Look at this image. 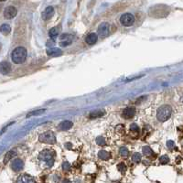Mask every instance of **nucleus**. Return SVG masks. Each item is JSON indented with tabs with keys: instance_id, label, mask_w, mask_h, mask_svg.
<instances>
[{
	"instance_id": "obj_21",
	"label": "nucleus",
	"mask_w": 183,
	"mask_h": 183,
	"mask_svg": "<svg viewBox=\"0 0 183 183\" xmlns=\"http://www.w3.org/2000/svg\"><path fill=\"white\" fill-rule=\"evenodd\" d=\"M48 55H50V56H58V55H61L62 54V51L61 50H59V49H56V48H54L52 50H49L48 52Z\"/></svg>"
},
{
	"instance_id": "obj_30",
	"label": "nucleus",
	"mask_w": 183,
	"mask_h": 183,
	"mask_svg": "<svg viewBox=\"0 0 183 183\" xmlns=\"http://www.w3.org/2000/svg\"><path fill=\"white\" fill-rule=\"evenodd\" d=\"M70 168H71V166H70V164H69L68 162H64V163L62 164V170H70Z\"/></svg>"
},
{
	"instance_id": "obj_9",
	"label": "nucleus",
	"mask_w": 183,
	"mask_h": 183,
	"mask_svg": "<svg viewBox=\"0 0 183 183\" xmlns=\"http://www.w3.org/2000/svg\"><path fill=\"white\" fill-rule=\"evenodd\" d=\"M72 39L73 37L72 35L69 34H62L61 36V41H60V45L62 47H66L68 45H70L72 42Z\"/></svg>"
},
{
	"instance_id": "obj_27",
	"label": "nucleus",
	"mask_w": 183,
	"mask_h": 183,
	"mask_svg": "<svg viewBox=\"0 0 183 183\" xmlns=\"http://www.w3.org/2000/svg\"><path fill=\"white\" fill-rule=\"evenodd\" d=\"M159 161H160L161 164H167V163H169L170 158H169V157L167 155H164V156H162L159 158Z\"/></svg>"
},
{
	"instance_id": "obj_26",
	"label": "nucleus",
	"mask_w": 183,
	"mask_h": 183,
	"mask_svg": "<svg viewBox=\"0 0 183 183\" xmlns=\"http://www.w3.org/2000/svg\"><path fill=\"white\" fill-rule=\"evenodd\" d=\"M118 170L121 172V173H125L126 171V164L125 163H120L119 165H118Z\"/></svg>"
},
{
	"instance_id": "obj_28",
	"label": "nucleus",
	"mask_w": 183,
	"mask_h": 183,
	"mask_svg": "<svg viewBox=\"0 0 183 183\" xmlns=\"http://www.w3.org/2000/svg\"><path fill=\"white\" fill-rule=\"evenodd\" d=\"M96 143H97V145H99V146H104L105 144V138L103 136H98L96 138Z\"/></svg>"
},
{
	"instance_id": "obj_33",
	"label": "nucleus",
	"mask_w": 183,
	"mask_h": 183,
	"mask_svg": "<svg viewBox=\"0 0 183 183\" xmlns=\"http://www.w3.org/2000/svg\"><path fill=\"white\" fill-rule=\"evenodd\" d=\"M65 146H66V147H68V146H69V147H72V145H71V144H66Z\"/></svg>"
},
{
	"instance_id": "obj_18",
	"label": "nucleus",
	"mask_w": 183,
	"mask_h": 183,
	"mask_svg": "<svg viewBox=\"0 0 183 183\" xmlns=\"http://www.w3.org/2000/svg\"><path fill=\"white\" fill-rule=\"evenodd\" d=\"M98 157H99V158L103 159V160H107V159L110 157V154H109L107 151L101 150V151H99V153H98Z\"/></svg>"
},
{
	"instance_id": "obj_6",
	"label": "nucleus",
	"mask_w": 183,
	"mask_h": 183,
	"mask_svg": "<svg viewBox=\"0 0 183 183\" xmlns=\"http://www.w3.org/2000/svg\"><path fill=\"white\" fill-rule=\"evenodd\" d=\"M17 8L15 7H13V6H9V7H7L5 9V11H4V17L7 19H12V18H14L17 16Z\"/></svg>"
},
{
	"instance_id": "obj_11",
	"label": "nucleus",
	"mask_w": 183,
	"mask_h": 183,
	"mask_svg": "<svg viewBox=\"0 0 183 183\" xmlns=\"http://www.w3.org/2000/svg\"><path fill=\"white\" fill-rule=\"evenodd\" d=\"M23 167H24V163L19 158L14 159L13 161H12V163H11V169L14 171H20V170L23 169Z\"/></svg>"
},
{
	"instance_id": "obj_25",
	"label": "nucleus",
	"mask_w": 183,
	"mask_h": 183,
	"mask_svg": "<svg viewBox=\"0 0 183 183\" xmlns=\"http://www.w3.org/2000/svg\"><path fill=\"white\" fill-rule=\"evenodd\" d=\"M119 153H120V155H121L122 157H127L129 152H128V149H127L126 147H122V148H120Z\"/></svg>"
},
{
	"instance_id": "obj_23",
	"label": "nucleus",
	"mask_w": 183,
	"mask_h": 183,
	"mask_svg": "<svg viewBox=\"0 0 183 183\" xmlns=\"http://www.w3.org/2000/svg\"><path fill=\"white\" fill-rule=\"evenodd\" d=\"M142 151H143V154H144L145 156H151V155H153V150L149 146H144Z\"/></svg>"
},
{
	"instance_id": "obj_17",
	"label": "nucleus",
	"mask_w": 183,
	"mask_h": 183,
	"mask_svg": "<svg viewBox=\"0 0 183 183\" xmlns=\"http://www.w3.org/2000/svg\"><path fill=\"white\" fill-rule=\"evenodd\" d=\"M11 31V28L10 26L7 25V24H3L2 26L0 27V32L4 35H8Z\"/></svg>"
},
{
	"instance_id": "obj_20",
	"label": "nucleus",
	"mask_w": 183,
	"mask_h": 183,
	"mask_svg": "<svg viewBox=\"0 0 183 183\" xmlns=\"http://www.w3.org/2000/svg\"><path fill=\"white\" fill-rule=\"evenodd\" d=\"M15 155H16V151H15V150H10L9 152H7V153L6 157H5V159H4V162H5V163L8 162V161L12 158V157H14Z\"/></svg>"
},
{
	"instance_id": "obj_2",
	"label": "nucleus",
	"mask_w": 183,
	"mask_h": 183,
	"mask_svg": "<svg viewBox=\"0 0 183 183\" xmlns=\"http://www.w3.org/2000/svg\"><path fill=\"white\" fill-rule=\"evenodd\" d=\"M172 114V108L170 105H162L158 108L157 113V117L158 121L160 122H165L168 119H170Z\"/></svg>"
},
{
	"instance_id": "obj_29",
	"label": "nucleus",
	"mask_w": 183,
	"mask_h": 183,
	"mask_svg": "<svg viewBox=\"0 0 183 183\" xmlns=\"http://www.w3.org/2000/svg\"><path fill=\"white\" fill-rule=\"evenodd\" d=\"M130 130L132 132H134V133H137L139 131V128H138L136 124H132L130 126Z\"/></svg>"
},
{
	"instance_id": "obj_5",
	"label": "nucleus",
	"mask_w": 183,
	"mask_h": 183,
	"mask_svg": "<svg viewBox=\"0 0 183 183\" xmlns=\"http://www.w3.org/2000/svg\"><path fill=\"white\" fill-rule=\"evenodd\" d=\"M120 22L123 26L131 27L135 22V17L131 13L123 14L120 17Z\"/></svg>"
},
{
	"instance_id": "obj_24",
	"label": "nucleus",
	"mask_w": 183,
	"mask_h": 183,
	"mask_svg": "<svg viewBox=\"0 0 183 183\" xmlns=\"http://www.w3.org/2000/svg\"><path fill=\"white\" fill-rule=\"evenodd\" d=\"M133 161L135 162V163H139L140 161H141V154H139V153H135L134 155H133Z\"/></svg>"
},
{
	"instance_id": "obj_31",
	"label": "nucleus",
	"mask_w": 183,
	"mask_h": 183,
	"mask_svg": "<svg viewBox=\"0 0 183 183\" xmlns=\"http://www.w3.org/2000/svg\"><path fill=\"white\" fill-rule=\"evenodd\" d=\"M167 146H168L169 147H173V146H174V143H173V141H168V143H167Z\"/></svg>"
},
{
	"instance_id": "obj_22",
	"label": "nucleus",
	"mask_w": 183,
	"mask_h": 183,
	"mask_svg": "<svg viewBox=\"0 0 183 183\" xmlns=\"http://www.w3.org/2000/svg\"><path fill=\"white\" fill-rule=\"evenodd\" d=\"M46 110L45 109H40V110H36V111H33L29 114H27V117H29V116H38V115H41L45 112Z\"/></svg>"
},
{
	"instance_id": "obj_32",
	"label": "nucleus",
	"mask_w": 183,
	"mask_h": 183,
	"mask_svg": "<svg viewBox=\"0 0 183 183\" xmlns=\"http://www.w3.org/2000/svg\"><path fill=\"white\" fill-rule=\"evenodd\" d=\"M62 183H72L70 181H68V180H64V181H62Z\"/></svg>"
},
{
	"instance_id": "obj_10",
	"label": "nucleus",
	"mask_w": 183,
	"mask_h": 183,
	"mask_svg": "<svg viewBox=\"0 0 183 183\" xmlns=\"http://www.w3.org/2000/svg\"><path fill=\"white\" fill-rule=\"evenodd\" d=\"M11 71V65L8 62H0V73L7 75Z\"/></svg>"
},
{
	"instance_id": "obj_15",
	"label": "nucleus",
	"mask_w": 183,
	"mask_h": 183,
	"mask_svg": "<svg viewBox=\"0 0 183 183\" xmlns=\"http://www.w3.org/2000/svg\"><path fill=\"white\" fill-rule=\"evenodd\" d=\"M72 126H73V124H72L71 121H68V120H65V121H63V122H62V123L60 124V128H61L62 130L64 131L71 129Z\"/></svg>"
},
{
	"instance_id": "obj_34",
	"label": "nucleus",
	"mask_w": 183,
	"mask_h": 183,
	"mask_svg": "<svg viewBox=\"0 0 183 183\" xmlns=\"http://www.w3.org/2000/svg\"><path fill=\"white\" fill-rule=\"evenodd\" d=\"M0 1H6V0H0Z\"/></svg>"
},
{
	"instance_id": "obj_4",
	"label": "nucleus",
	"mask_w": 183,
	"mask_h": 183,
	"mask_svg": "<svg viewBox=\"0 0 183 183\" xmlns=\"http://www.w3.org/2000/svg\"><path fill=\"white\" fill-rule=\"evenodd\" d=\"M39 140L42 143L53 145L55 144V142H56V137H55V136H54L52 132L48 131V132H45V133H42V134L39 135Z\"/></svg>"
},
{
	"instance_id": "obj_3",
	"label": "nucleus",
	"mask_w": 183,
	"mask_h": 183,
	"mask_svg": "<svg viewBox=\"0 0 183 183\" xmlns=\"http://www.w3.org/2000/svg\"><path fill=\"white\" fill-rule=\"evenodd\" d=\"M39 158L47 163L49 167H52L54 163V152L50 149H44L39 153Z\"/></svg>"
},
{
	"instance_id": "obj_14",
	"label": "nucleus",
	"mask_w": 183,
	"mask_h": 183,
	"mask_svg": "<svg viewBox=\"0 0 183 183\" xmlns=\"http://www.w3.org/2000/svg\"><path fill=\"white\" fill-rule=\"evenodd\" d=\"M134 116H135V109L134 108L128 107V108L125 109L123 112V116L126 119H131V118L134 117Z\"/></svg>"
},
{
	"instance_id": "obj_16",
	"label": "nucleus",
	"mask_w": 183,
	"mask_h": 183,
	"mask_svg": "<svg viewBox=\"0 0 183 183\" xmlns=\"http://www.w3.org/2000/svg\"><path fill=\"white\" fill-rule=\"evenodd\" d=\"M105 116V112L104 111H93L89 115V118L91 119H96V118L102 117Z\"/></svg>"
},
{
	"instance_id": "obj_8",
	"label": "nucleus",
	"mask_w": 183,
	"mask_h": 183,
	"mask_svg": "<svg viewBox=\"0 0 183 183\" xmlns=\"http://www.w3.org/2000/svg\"><path fill=\"white\" fill-rule=\"evenodd\" d=\"M53 15H54V8H53V7L50 6L45 8V10L41 14V17L44 20H49L52 17Z\"/></svg>"
},
{
	"instance_id": "obj_12",
	"label": "nucleus",
	"mask_w": 183,
	"mask_h": 183,
	"mask_svg": "<svg viewBox=\"0 0 183 183\" xmlns=\"http://www.w3.org/2000/svg\"><path fill=\"white\" fill-rule=\"evenodd\" d=\"M17 183H36V181H34V179L28 175H21L17 181Z\"/></svg>"
},
{
	"instance_id": "obj_1",
	"label": "nucleus",
	"mask_w": 183,
	"mask_h": 183,
	"mask_svg": "<svg viewBox=\"0 0 183 183\" xmlns=\"http://www.w3.org/2000/svg\"><path fill=\"white\" fill-rule=\"evenodd\" d=\"M27 56V52L26 49L24 47H17L12 52L11 59L14 63L21 64L26 61Z\"/></svg>"
},
{
	"instance_id": "obj_13",
	"label": "nucleus",
	"mask_w": 183,
	"mask_h": 183,
	"mask_svg": "<svg viewBox=\"0 0 183 183\" xmlns=\"http://www.w3.org/2000/svg\"><path fill=\"white\" fill-rule=\"evenodd\" d=\"M97 34L95 33H90L89 35H87V37L85 38V41L88 45H94L97 42Z\"/></svg>"
},
{
	"instance_id": "obj_19",
	"label": "nucleus",
	"mask_w": 183,
	"mask_h": 183,
	"mask_svg": "<svg viewBox=\"0 0 183 183\" xmlns=\"http://www.w3.org/2000/svg\"><path fill=\"white\" fill-rule=\"evenodd\" d=\"M49 35L52 39H55L58 35H59V28L58 27H52L50 32H49Z\"/></svg>"
},
{
	"instance_id": "obj_7",
	"label": "nucleus",
	"mask_w": 183,
	"mask_h": 183,
	"mask_svg": "<svg viewBox=\"0 0 183 183\" xmlns=\"http://www.w3.org/2000/svg\"><path fill=\"white\" fill-rule=\"evenodd\" d=\"M110 33V26L108 23H102L98 27V34L101 37H107Z\"/></svg>"
}]
</instances>
